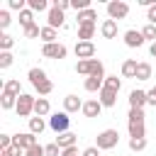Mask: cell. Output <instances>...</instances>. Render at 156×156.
Segmentation results:
<instances>
[{
    "label": "cell",
    "mask_w": 156,
    "mask_h": 156,
    "mask_svg": "<svg viewBox=\"0 0 156 156\" xmlns=\"http://www.w3.org/2000/svg\"><path fill=\"white\" fill-rule=\"evenodd\" d=\"M76 73H83V76H98V78H107L105 76V66H102V61H98V58H88V61H78L76 63Z\"/></svg>",
    "instance_id": "cell-1"
},
{
    "label": "cell",
    "mask_w": 156,
    "mask_h": 156,
    "mask_svg": "<svg viewBox=\"0 0 156 156\" xmlns=\"http://www.w3.org/2000/svg\"><path fill=\"white\" fill-rule=\"evenodd\" d=\"M119 144V132L117 129H102L100 134H98V141H95V146L100 149V151H110V149H115Z\"/></svg>",
    "instance_id": "cell-2"
},
{
    "label": "cell",
    "mask_w": 156,
    "mask_h": 156,
    "mask_svg": "<svg viewBox=\"0 0 156 156\" xmlns=\"http://www.w3.org/2000/svg\"><path fill=\"white\" fill-rule=\"evenodd\" d=\"M107 15H110V20H124L127 15H129V5L124 2V0H110L107 2Z\"/></svg>",
    "instance_id": "cell-3"
},
{
    "label": "cell",
    "mask_w": 156,
    "mask_h": 156,
    "mask_svg": "<svg viewBox=\"0 0 156 156\" xmlns=\"http://www.w3.org/2000/svg\"><path fill=\"white\" fill-rule=\"evenodd\" d=\"M68 124H71V117H68V112H54V115H51V119H49V127H51L56 134H63V132H68Z\"/></svg>",
    "instance_id": "cell-4"
},
{
    "label": "cell",
    "mask_w": 156,
    "mask_h": 156,
    "mask_svg": "<svg viewBox=\"0 0 156 156\" xmlns=\"http://www.w3.org/2000/svg\"><path fill=\"white\" fill-rule=\"evenodd\" d=\"M34 102H37V98H32V95H27V93H22L20 98H17V115L20 117H29L32 112H34Z\"/></svg>",
    "instance_id": "cell-5"
},
{
    "label": "cell",
    "mask_w": 156,
    "mask_h": 156,
    "mask_svg": "<svg viewBox=\"0 0 156 156\" xmlns=\"http://www.w3.org/2000/svg\"><path fill=\"white\" fill-rule=\"evenodd\" d=\"M41 54H44L46 58H66L68 49L56 41V44H44V46H41Z\"/></svg>",
    "instance_id": "cell-6"
},
{
    "label": "cell",
    "mask_w": 156,
    "mask_h": 156,
    "mask_svg": "<svg viewBox=\"0 0 156 156\" xmlns=\"http://www.w3.org/2000/svg\"><path fill=\"white\" fill-rule=\"evenodd\" d=\"M12 139H15V146H20L22 151H29L32 146H37V134H32V132H22V134H15Z\"/></svg>",
    "instance_id": "cell-7"
},
{
    "label": "cell",
    "mask_w": 156,
    "mask_h": 156,
    "mask_svg": "<svg viewBox=\"0 0 156 156\" xmlns=\"http://www.w3.org/2000/svg\"><path fill=\"white\" fill-rule=\"evenodd\" d=\"M63 22H66V17H63V10H58L56 5H51L49 15H46V27H51V29H58V27H63Z\"/></svg>",
    "instance_id": "cell-8"
},
{
    "label": "cell",
    "mask_w": 156,
    "mask_h": 156,
    "mask_svg": "<svg viewBox=\"0 0 156 156\" xmlns=\"http://www.w3.org/2000/svg\"><path fill=\"white\" fill-rule=\"evenodd\" d=\"M73 51H76V56H78L80 61H88V58H95V44H93V41H78Z\"/></svg>",
    "instance_id": "cell-9"
},
{
    "label": "cell",
    "mask_w": 156,
    "mask_h": 156,
    "mask_svg": "<svg viewBox=\"0 0 156 156\" xmlns=\"http://www.w3.org/2000/svg\"><path fill=\"white\" fill-rule=\"evenodd\" d=\"M144 41H146V39H144V34H141L139 29H127V32H124V44H127L129 49H139Z\"/></svg>",
    "instance_id": "cell-10"
},
{
    "label": "cell",
    "mask_w": 156,
    "mask_h": 156,
    "mask_svg": "<svg viewBox=\"0 0 156 156\" xmlns=\"http://www.w3.org/2000/svg\"><path fill=\"white\" fill-rule=\"evenodd\" d=\"M98 100H100V105H102V107H115V105H117V93L102 85V90L98 93Z\"/></svg>",
    "instance_id": "cell-11"
},
{
    "label": "cell",
    "mask_w": 156,
    "mask_h": 156,
    "mask_svg": "<svg viewBox=\"0 0 156 156\" xmlns=\"http://www.w3.org/2000/svg\"><path fill=\"white\" fill-rule=\"evenodd\" d=\"M146 102H149L146 90H132V93H129V107H134V110H144Z\"/></svg>",
    "instance_id": "cell-12"
},
{
    "label": "cell",
    "mask_w": 156,
    "mask_h": 156,
    "mask_svg": "<svg viewBox=\"0 0 156 156\" xmlns=\"http://www.w3.org/2000/svg\"><path fill=\"white\" fill-rule=\"evenodd\" d=\"M78 110H83V102H80V98L78 95H66L63 98V112H78Z\"/></svg>",
    "instance_id": "cell-13"
},
{
    "label": "cell",
    "mask_w": 156,
    "mask_h": 156,
    "mask_svg": "<svg viewBox=\"0 0 156 156\" xmlns=\"http://www.w3.org/2000/svg\"><path fill=\"white\" fill-rule=\"evenodd\" d=\"M100 112H102L100 100H85L83 102V115L85 117H100Z\"/></svg>",
    "instance_id": "cell-14"
},
{
    "label": "cell",
    "mask_w": 156,
    "mask_h": 156,
    "mask_svg": "<svg viewBox=\"0 0 156 156\" xmlns=\"http://www.w3.org/2000/svg\"><path fill=\"white\" fill-rule=\"evenodd\" d=\"M76 141H78V134H73V132H63V134H58V136H56V144L61 146V151H63V149L76 146Z\"/></svg>",
    "instance_id": "cell-15"
},
{
    "label": "cell",
    "mask_w": 156,
    "mask_h": 156,
    "mask_svg": "<svg viewBox=\"0 0 156 156\" xmlns=\"http://www.w3.org/2000/svg\"><path fill=\"white\" fill-rule=\"evenodd\" d=\"M102 85H105V78H98V76H90V78H85V83H83V88H85L88 93H100Z\"/></svg>",
    "instance_id": "cell-16"
},
{
    "label": "cell",
    "mask_w": 156,
    "mask_h": 156,
    "mask_svg": "<svg viewBox=\"0 0 156 156\" xmlns=\"http://www.w3.org/2000/svg\"><path fill=\"white\" fill-rule=\"evenodd\" d=\"M100 32H102L105 39H115V37H117V22H115V20H105V22L100 24Z\"/></svg>",
    "instance_id": "cell-17"
},
{
    "label": "cell",
    "mask_w": 156,
    "mask_h": 156,
    "mask_svg": "<svg viewBox=\"0 0 156 156\" xmlns=\"http://www.w3.org/2000/svg\"><path fill=\"white\" fill-rule=\"evenodd\" d=\"M136 66H139L136 58H127V61L122 63V76H124V78H136Z\"/></svg>",
    "instance_id": "cell-18"
},
{
    "label": "cell",
    "mask_w": 156,
    "mask_h": 156,
    "mask_svg": "<svg viewBox=\"0 0 156 156\" xmlns=\"http://www.w3.org/2000/svg\"><path fill=\"white\" fill-rule=\"evenodd\" d=\"M49 112H51L49 100H46V98H37V102H34V115H37V117H46Z\"/></svg>",
    "instance_id": "cell-19"
},
{
    "label": "cell",
    "mask_w": 156,
    "mask_h": 156,
    "mask_svg": "<svg viewBox=\"0 0 156 156\" xmlns=\"http://www.w3.org/2000/svg\"><path fill=\"white\" fill-rule=\"evenodd\" d=\"M78 24H95V20H98V12L90 7V10H83V12H78Z\"/></svg>",
    "instance_id": "cell-20"
},
{
    "label": "cell",
    "mask_w": 156,
    "mask_h": 156,
    "mask_svg": "<svg viewBox=\"0 0 156 156\" xmlns=\"http://www.w3.org/2000/svg\"><path fill=\"white\" fill-rule=\"evenodd\" d=\"M95 34V24H78V41H90Z\"/></svg>",
    "instance_id": "cell-21"
},
{
    "label": "cell",
    "mask_w": 156,
    "mask_h": 156,
    "mask_svg": "<svg viewBox=\"0 0 156 156\" xmlns=\"http://www.w3.org/2000/svg\"><path fill=\"white\" fill-rule=\"evenodd\" d=\"M151 78V63L149 61H139L136 66V80H149Z\"/></svg>",
    "instance_id": "cell-22"
},
{
    "label": "cell",
    "mask_w": 156,
    "mask_h": 156,
    "mask_svg": "<svg viewBox=\"0 0 156 156\" xmlns=\"http://www.w3.org/2000/svg\"><path fill=\"white\" fill-rule=\"evenodd\" d=\"M2 93H10V95H15V98H20L22 95V88H20V80H7L5 85H2Z\"/></svg>",
    "instance_id": "cell-23"
},
{
    "label": "cell",
    "mask_w": 156,
    "mask_h": 156,
    "mask_svg": "<svg viewBox=\"0 0 156 156\" xmlns=\"http://www.w3.org/2000/svg\"><path fill=\"white\" fill-rule=\"evenodd\" d=\"M44 129H46V122L41 117H29V132L32 134H41Z\"/></svg>",
    "instance_id": "cell-24"
},
{
    "label": "cell",
    "mask_w": 156,
    "mask_h": 156,
    "mask_svg": "<svg viewBox=\"0 0 156 156\" xmlns=\"http://www.w3.org/2000/svg\"><path fill=\"white\" fill-rule=\"evenodd\" d=\"M0 107H2V110H12V107H17V98L10 95V93H2V95H0Z\"/></svg>",
    "instance_id": "cell-25"
},
{
    "label": "cell",
    "mask_w": 156,
    "mask_h": 156,
    "mask_svg": "<svg viewBox=\"0 0 156 156\" xmlns=\"http://www.w3.org/2000/svg\"><path fill=\"white\" fill-rule=\"evenodd\" d=\"M56 37H58L56 29H51V27H41V39H44V44H56Z\"/></svg>",
    "instance_id": "cell-26"
},
{
    "label": "cell",
    "mask_w": 156,
    "mask_h": 156,
    "mask_svg": "<svg viewBox=\"0 0 156 156\" xmlns=\"http://www.w3.org/2000/svg\"><path fill=\"white\" fill-rule=\"evenodd\" d=\"M27 76H29V83H32V85H37V83L46 80V73H44L41 68H29V73H27Z\"/></svg>",
    "instance_id": "cell-27"
},
{
    "label": "cell",
    "mask_w": 156,
    "mask_h": 156,
    "mask_svg": "<svg viewBox=\"0 0 156 156\" xmlns=\"http://www.w3.org/2000/svg\"><path fill=\"white\" fill-rule=\"evenodd\" d=\"M34 90L39 93V98H44V95H49V93L54 90V83H51V80L46 78V80H41V83H37V85H34Z\"/></svg>",
    "instance_id": "cell-28"
},
{
    "label": "cell",
    "mask_w": 156,
    "mask_h": 156,
    "mask_svg": "<svg viewBox=\"0 0 156 156\" xmlns=\"http://www.w3.org/2000/svg\"><path fill=\"white\" fill-rule=\"evenodd\" d=\"M144 110H134V107H129V122L127 124H144Z\"/></svg>",
    "instance_id": "cell-29"
},
{
    "label": "cell",
    "mask_w": 156,
    "mask_h": 156,
    "mask_svg": "<svg viewBox=\"0 0 156 156\" xmlns=\"http://www.w3.org/2000/svg\"><path fill=\"white\" fill-rule=\"evenodd\" d=\"M20 24H22V27H24V29H27V27H29V24H34V12H32V10H29V7H27V10H22V12H20Z\"/></svg>",
    "instance_id": "cell-30"
},
{
    "label": "cell",
    "mask_w": 156,
    "mask_h": 156,
    "mask_svg": "<svg viewBox=\"0 0 156 156\" xmlns=\"http://www.w3.org/2000/svg\"><path fill=\"white\" fill-rule=\"evenodd\" d=\"M127 127H129V136L132 139H144V134H146L144 124H127Z\"/></svg>",
    "instance_id": "cell-31"
},
{
    "label": "cell",
    "mask_w": 156,
    "mask_h": 156,
    "mask_svg": "<svg viewBox=\"0 0 156 156\" xmlns=\"http://www.w3.org/2000/svg\"><path fill=\"white\" fill-rule=\"evenodd\" d=\"M27 7H29L32 12H44L49 5H46V0H27Z\"/></svg>",
    "instance_id": "cell-32"
},
{
    "label": "cell",
    "mask_w": 156,
    "mask_h": 156,
    "mask_svg": "<svg viewBox=\"0 0 156 156\" xmlns=\"http://www.w3.org/2000/svg\"><path fill=\"white\" fill-rule=\"evenodd\" d=\"M105 88H110V90L119 93V88H122V80H119L117 76H107V78H105Z\"/></svg>",
    "instance_id": "cell-33"
},
{
    "label": "cell",
    "mask_w": 156,
    "mask_h": 156,
    "mask_svg": "<svg viewBox=\"0 0 156 156\" xmlns=\"http://www.w3.org/2000/svg\"><path fill=\"white\" fill-rule=\"evenodd\" d=\"M12 61H15V56L10 51H0V68H10Z\"/></svg>",
    "instance_id": "cell-34"
},
{
    "label": "cell",
    "mask_w": 156,
    "mask_h": 156,
    "mask_svg": "<svg viewBox=\"0 0 156 156\" xmlns=\"http://www.w3.org/2000/svg\"><path fill=\"white\" fill-rule=\"evenodd\" d=\"M24 37H27V39H34V37H41V27H39V24H29V27L24 29Z\"/></svg>",
    "instance_id": "cell-35"
},
{
    "label": "cell",
    "mask_w": 156,
    "mask_h": 156,
    "mask_svg": "<svg viewBox=\"0 0 156 156\" xmlns=\"http://www.w3.org/2000/svg\"><path fill=\"white\" fill-rule=\"evenodd\" d=\"M12 44H15V39H12L10 34H0V49H2V51H10Z\"/></svg>",
    "instance_id": "cell-36"
},
{
    "label": "cell",
    "mask_w": 156,
    "mask_h": 156,
    "mask_svg": "<svg viewBox=\"0 0 156 156\" xmlns=\"http://www.w3.org/2000/svg\"><path fill=\"white\" fill-rule=\"evenodd\" d=\"M129 149L132 151H144L146 149V136L144 139H129Z\"/></svg>",
    "instance_id": "cell-37"
},
{
    "label": "cell",
    "mask_w": 156,
    "mask_h": 156,
    "mask_svg": "<svg viewBox=\"0 0 156 156\" xmlns=\"http://www.w3.org/2000/svg\"><path fill=\"white\" fill-rule=\"evenodd\" d=\"M141 34H144V39H151V41H156V24H146V27L141 29Z\"/></svg>",
    "instance_id": "cell-38"
},
{
    "label": "cell",
    "mask_w": 156,
    "mask_h": 156,
    "mask_svg": "<svg viewBox=\"0 0 156 156\" xmlns=\"http://www.w3.org/2000/svg\"><path fill=\"white\" fill-rule=\"evenodd\" d=\"M44 151H46V156H61V146H58L56 141L46 144V146H44Z\"/></svg>",
    "instance_id": "cell-39"
},
{
    "label": "cell",
    "mask_w": 156,
    "mask_h": 156,
    "mask_svg": "<svg viewBox=\"0 0 156 156\" xmlns=\"http://www.w3.org/2000/svg\"><path fill=\"white\" fill-rule=\"evenodd\" d=\"M12 144H15V139H12L10 134H0V149H2V151H7Z\"/></svg>",
    "instance_id": "cell-40"
},
{
    "label": "cell",
    "mask_w": 156,
    "mask_h": 156,
    "mask_svg": "<svg viewBox=\"0 0 156 156\" xmlns=\"http://www.w3.org/2000/svg\"><path fill=\"white\" fill-rule=\"evenodd\" d=\"M10 22H12V20H10V12H7V10H0V29H7Z\"/></svg>",
    "instance_id": "cell-41"
},
{
    "label": "cell",
    "mask_w": 156,
    "mask_h": 156,
    "mask_svg": "<svg viewBox=\"0 0 156 156\" xmlns=\"http://www.w3.org/2000/svg\"><path fill=\"white\" fill-rule=\"evenodd\" d=\"M24 156H46V151H44L41 144H37V146H32L29 151H24Z\"/></svg>",
    "instance_id": "cell-42"
},
{
    "label": "cell",
    "mask_w": 156,
    "mask_h": 156,
    "mask_svg": "<svg viewBox=\"0 0 156 156\" xmlns=\"http://www.w3.org/2000/svg\"><path fill=\"white\" fill-rule=\"evenodd\" d=\"M24 5H27V0H10V10H17V12H22V10H27Z\"/></svg>",
    "instance_id": "cell-43"
},
{
    "label": "cell",
    "mask_w": 156,
    "mask_h": 156,
    "mask_svg": "<svg viewBox=\"0 0 156 156\" xmlns=\"http://www.w3.org/2000/svg\"><path fill=\"white\" fill-rule=\"evenodd\" d=\"M2 154H5V156H22V154H24V151H22V149H20V146H15V144H12V146H10V149H7V151H2Z\"/></svg>",
    "instance_id": "cell-44"
},
{
    "label": "cell",
    "mask_w": 156,
    "mask_h": 156,
    "mask_svg": "<svg viewBox=\"0 0 156 156\" xmlns=\"http://www.w3.org/2000/svg\"><path fill=\"white\" fill-rule=\"evenodd\" d=\"M146 20H149V24H156V5H151V7H149Z\"/></svg>",
    "instance_id": "cell-45"
},
{
    "label": "cell",
    "mask_w": 156,
    "mask_h": 156,
    "mask_svg": "<svg viewBox=\"0 0 156 156\" xmlns=\"http://www.w3.org/2000/svg\"><path fill=\"white\" fill-rule=\"evenodd\" d=\"M54 5H56L58 10H63V12H66V10L71 7V0H54Z\"/></svg>",
    "instance_id": "cell-46"
},
{
    "label": "cell",
    "mask_w": 156,
    "mask_h": 156,
    "mask_svg": "<svg viewBox=\"0 0 156 156\" xmlns=\"http://www.w3.org/2000/svg\"><path fill=\"white\" fill-rule=\"evenodd\" d=\"M146 98H149V105H154V107H156V85H154L151 90H146Z\"/></svg>",
    "instance_id": "cell-47"
},
{
    "label": "cell",
    "mask_w": 156,
    "mask_h": 156,
    "mask_svg": "<svg viewBox=\"0 0 156 156\" xmlns=\"http://www.w3.org/2000/svg\"><path fill=\"white\" fill-rule=\"evenodd\" d=\"M83 156H100V149H98V146H88V149L83 151Z\"/></svg>",
    "instance_id": "cell-48"
},
{
    "label": "cell",
    "mask_w": 156,
    "mask_h": 156,
    "mask_svg": "<svg viewBox=\"0 0 156 156\" xmlns=\"http://www.w3.org/2000/svg\"><path fill=\"white\" fill-rule=\"evenodd\" d=\"M61 156H83V154H78V149H76V146H71V149H63V151H61Z\"/></svg>",
    "instance_id": "cell-49"
},
{
    "label": "cell",
    "mask_w": 156,
    "mask_h": 156,
    "mask_svg": "<svg viewBox=\"0 0 156 156\" xmlns=\"http://www.w3.org/2000/svg\"><path fill=\"white\" fill-rule=\"evenodd\" d=\"M149 54H151V56H156V41H154V44L149 46Z\"/></svg>",
    "instance_id": "cell-50"
}]
</instances>
